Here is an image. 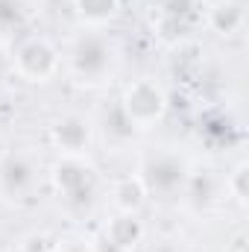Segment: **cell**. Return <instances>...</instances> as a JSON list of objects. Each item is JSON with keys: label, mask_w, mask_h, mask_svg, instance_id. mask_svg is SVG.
<instances>
[{"label": "cell", "mask_w": 249, "mask_h": 252, "mask_svg": "<svg viewBox=\"0 0 249 252\" xmlns=\"http://www.w3.org/2000/svg\"><path fill=\"white\" fill-rule=\"evenodd\" d=\"M190 158L182 156L179 150H170V147H156V150H147L141 158H138V179L144 182V188L150 196L156 199H179L185 182L190 176Z\"/></svg>", "instance_id": "3957f363"}, {"label": "cell", "mask_w": 249, "mask_h": 252, "mask_svg": "<svg viewBox=\"0 0 249 252\" xmlns=\"http://www.w3.org/2000/svg\"><path fill=\"white\" fill-rule=\"evenodd\" d=\"M47 167L41 156L30 147H12L0 153V199L6 202H30L44 182Z\"/></svg>", "instance_id": "8992f818"}, {"label": "cell", "mask_w": 249, "mask_h": 252, "mask_svg": "<svg viewBox=\"0 0 249 252\" xmlns=\"http://www.w3.org/2000/svg\"><path fill=\"white\" fill-rule=\"evenodd\" d=\"M144 241H147V223L141 214L112 211V217L100 229V244L112 252H135Z\"/></svg>", "instance_id": "ba28073f"}, {"label": "cell", "mask_w": 249, "mask_h": 252, "mask_svg": "<svg viewBox=\"0 0 249 252\" xmlns=\"http://www.w3.org/2000/svg\"><path fill=\"white\" fill-rule=\"evenodd\" d=\"M6 118H9V106L3 103V97H0V126L6 124Z\"/></svg>", "instance_id": "5bb4252c"}, {"label": "cell", "mask_w": 249, "mask_h": 252, "mask_svg": "<svg viewBox=\"0 0 249 252\" xmlns=\"http://www.w3.org/2000/svg\"><path fill=\"white\" fill-rule=\"evenodd\" d=\"M223 193L235 202L238 211H247L249 205V161L247 158H238L229 167V173L223 179Z\"/></svg>", "instance_id": "7c38bea8"}, {"label": "cell", "mask_w": 249, "mask_h": 252, "mask_svg": "<svg viewBox=\"0 0 249 252\" xmlns=\"http://www.w3.org/2000/svg\"><path fill=\"white\" fill-rule=\"evenodd\" d=\"M44 176H47V185L56 193V199L70 211H88L103 193L100 170L94 167V161L88 156H82V158L56 156L47 164Z\"/></svg>", "instance_id": "7a4b0ae2"}, {"label": "cell", "mask_w": 249, "mask_h": 252, "mask_svg": "<svg viewBox=\"0 0 249 252\" xmlns=\"http://www.w3.org/2000/svg\"><path fill=\"white\" fill-rule=\"evenodd\" d=\"M97 138V124L82 112H62L47 126V144L56 156L82 158L91 156Z\"/></svg>", "instance_id": "52a82bcc"}, {"label": "cell", "mask_w": 249, "mask_h": 252, "mask_svg": "<svg viewBox=\"0 0 249 252\" xmlns=\"http://www.w3.org/2000/svg\"><path fill=\"white\" fill-rule=\"evenodd\" d=\"M153 252H179V247H173V244H158Z\"/></svg>", "instance_id": "9a60e30c"}, {"label": "cell", "mask_w": 249, "mask_h": 252, "mask_svg": "<svg viewBox=\"0 0 249 252\" xmlns=\"http://www.w3.org/2000/svg\"><path fill=\"white\" fill-rule=\"evenodd\" d=\"M124 0H73L70 9L79 21V27L85 30H103L106 24H112L121 15Z\"/></svg>", "instance_id": "8fae6325"}, {"label": "cell", "mask_w": 249, "mask_h": 252, "mask_svg": "<svg viewBox=\"0 0 249 252\" xmlns=\"http://www.w3.org/2000/svg\"><path fill=\"white\" fill-rule=\"evenodd\" d=\"M202 24L217 38H238L247 30V3L244 0H211L202 12Z\"/></svg>", "instance_id": "9c48e42d"}, {"label": "cell", "mask_w": 249, "mask_h": 252, "mask_svg": "<svg viewBox=\"0 0 249 252\" xmlns=\"http://www.w3.org/2000/svg\"><path fill=\"white\" fill-rule=\"evenodd\" d=\"M9 70L27 85H47L62 73V50L47 35H21L9 50Z\"/></svg>", "instance_id": "5b68a950"}, {"label": "cell", "mask_w": 249, "mask_h": 252, "mask_svg": "<svg viewBox=\"0 0 249 252\" xmlns=\"http://www.w3.org/2000/svg\"><path fill=\"white\" fill-rule=\"evenodd\" d=\"M53 3H59V6H62V3H64V6H70L73 0H53Z\"/></svg>", "instance_id": "2e32d148"}, {"label": "cell", "mask_w": 249, "mask_h": 252, "mask_svg": "<svg viewBox=\"0 0 249 252\" xmlns=\"http://www.w3.org/2000/svg\"><path fill=\"white\" fill-rule=\"evenodd\" d=\"M21 21V9L15 0H0V27H15Z\"/></svg>", "instance_id": "4fadbf2b"}, {"label": "cell", "mask_w": 249, "mask_h": 252, "mask_svg": "<svg viewBox=\"0 0 249 252\" xmlns=\"http://www.w3.org/2000/svg\"><path fill=\"white\" fill-rule=\"evenodd\" d=\"M62 70L82 88H100L112 82L118 70V47L103 30H79L62 50Z\"/></svg>", "instance_id": "6da1fadb"}, {"label": "cell", "mask_w": 249, "mask_h": 252, "mask_svg": "<svg viewBox=\"0 0 249 252\" xmlns=\"http://www.w3.org/2000/svg\"><path fill=\"white\" fill-rule=\"evenodd\" d=\"M109 205L112 211H121V214H141L150 193L144 188V182L138 179V173H126V176H118L109 182Z\"/></svg>", "instance_id": "30bf717a"}, {"label": "cell", "mask_w": 249, "mask_h": 252, "mask_svg": "<svg viewBox=\"0 0 249 252\" xmlns=\"http://www.w3.org/2000/svg\"><path fill=\"white\" fill-rule=\"evenodd\" d=\"M118 106L126 121L135 126V132H147V129H156L164 124V118L170 112V94L156 76L141 73L121 88Z\"/></svg>", "instance_id": "277c9868"}]
</instances>
